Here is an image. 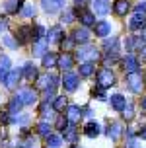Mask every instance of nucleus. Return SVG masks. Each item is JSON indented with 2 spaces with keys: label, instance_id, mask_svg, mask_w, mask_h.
Here are the masks:
<instances>
[{
  "label": "nucleus",
  "instance_id": "nucleus-1",
  "mask_svg": "<svg viewBox=\"0 0 146 148\" xmlns=\"http://www.w3.org/2000/svg\"><path fill=\"white\" fill-rule=\"evenodd\" d=\"M76 59L84 60V62H95L99 59V51L95 47H92V45H84V47H80L76 51Z\"/></svg>",
  "mask_w": 146,
  "mask_h": 148
},
{
  "label": "nucleus",
  "instance_id": "nucleus-2",
  "mask_svg": "<svg viewBox=\"0 0 146 148\" xmlns=\"http://www.w3.org/2000/svg\"><path fill=\"white\" fill-rule=\"evenodd\" d=\"M115 84V74L111 72L109 68H101L97 72V86L99 88H109Z\"/></svg>",
  "mask_w": 146,
  "mask_h": 148
},
{
  "label": "nucleus",
  "instance_id": "nucleus-3",
  "mask_svg": "<svg viewBox=\"0 0 146 148\" xmlns=\"http://www.w3.org/2000/svg\"><path fill=\"white\" fill-rule=\"evenodd\" d=\"M127 86H129L131 92H134V94L142 92V74L140 72H129L127 74Z\"/></svg>",
  "mask_w": 146,
  "mask_h": 148
},
{
  "label": "nucleus",
  "instance_id": "nucleus-4",
  "mask_svg": "<svg viewBox=\"0 0 146 148\" xmlns=\"http://www.w3.org/2000/svg\"><path fill=\"white\" fill-rule=\"evenodd\" d=\"M16 96L22 99L23 105H33V103L37 101V94H35L31 88H22V90H18V94H16Z\"/></svg>",
  "mask_w": 146,
  "mask_h": 148
},
{
  "label": "nucleus",
  "instance_id": "nucleus-5",
  "mask_svg": "<svg viewBox=\"0 0 146 148\" xmlns=\"http://www.w3.org/2000/svg\"><path fill=\"white\" fill-rule=\"evenodd\" d=\"M62 86H64L66 92H74L78 88V74L74 72H66L64 78H62Z\"/></svg>",
  "mask_w": 146,
  "mask_h": 148
},
{
  "label": "nucleus",
  "instance_id": "nucleus-6",
  "mask_svg": "<svg viewBox=\"0 0 146 148\" xmlns=\"http://www.w3.org/2000/svg\"><path fill=\"white\" fill-rule=\"evenodd\" d=\"M41 6H43L45 12L55 14V12H58L60 8L64 6V0H41Z\"/></svg>",
  "mask_w": 146,
  "mask_h": 148
},
{
  "label": "nucleus",
  "instance_id": "nucleus-7",
  "mask_svg": "<svg viewBox=\"0 0 146 148\" xmlns=\"http://www.w3.org/2000/svg\"><path fill=\"white\" fill-rule=\"evenodd\" d=\"M31 37H33V29H31L29 25H23V27H20L18 33H16V41H18L20 45H25Z\"/></svg>",
  "mask_w": 146,
  "mask_h": 148
},
{
  "label": "nucleus",
  "instance_id": "nucleus-8",
  "mask_svg": "<svg viewBox=\"0 0 146 148\" xmlns=\"http://www.w3.org/2000/svg\"><path fill=\"white\" fill-rule=\"evenodd\" d=\"M66 119H68V123L70 125H74V123H78L82 117V109L78 107V105H68V109H66Z\"/></svg>",
  "mask_w": 146,
  "mask_h": 148
},
{
  "label": "nucleus",
  "instance_id": "nucleus-9",
  "mask_svg": "<svg viewBox=\"0 0 146 148\" xmlns=\"http://www.w3.org/2000/svg\"><path fill=\"white\" fill-rule=\"evenodd\" d=\"M146 25V16L144 14H134L129 20V29H144Z\"/></svg>",
  "mask_w": 146,
  "mask_h": 148
},
{
  "label": "nucleus",
  "instance_id": "nucleus-10",
  "mask_svg": "<svg viewBox=\"0 0 146 148\" xmlns=\"http://www.w3.org/2000/svg\"><path fill=\"white\" fill-rule=\"evenodd\" d=\"M20 76H22V72H20L18 68L10 70V74H8L6 80H4V86H6L8 90H14V88H16V84H18V80H20Z\"/></svg>",
  "mask_w": 146,
  "mask_h": 148
},
{
  "label": "nucleus",
  "instance_id": "nucleus-11",
  "mask_svg": "<svg viewBox=\"0 0 146 148\" xmlns=\"http://www.w3.org/2000/svg\"><path fill=\"white\" fill-rule=\"evenodd\" d=\"M123 64H125V68H127L129 72H138V59H136L132 53H129V55L123 59Z\"/></svg>",
  "mask_w": 146,
  "mask_h": 148
},
{
  "label": "nucleus",
  "instance_id": "nucleus-12",
  "mask_svg": "<svg viewBox=\"0 0 146 148\" xmlns=\"http://www.w3.org/2000/svg\"><path fill=\"white\" fill-rule=\"evenodd\" d=\"M47 49H49V41H47V37H45V39H37L35 45H33V55H35V57H45Z\"/></svg>",
  "mask_w": 146,
  "mask_h": 148
},
{
  "label": "nucleus",
  "instance_id": "nucleus-13",
  "mask_svg": "<svg viewBox=\"0 0 146 148\" xmlns=\"http://www.w3.org/2000/svg\"><path fill=\"white\" fill-rule=\"evenodd\" d=\"M109 31H111L109 22H103V20H101V22H97L94 25V33L97 37H107V35H109Z\"/></svg>",
  "mask_w": 146,
  "mask_h": 148
},
{
  "label": "nucleus",
  "instance_id": "nucleus-14",
  "mask_svg": "<svg viewBox=\"0 0 146 148\" xmlns=\"http://www.w3.org/2000/svg\"><path fill=\"white\" fill-rule=\"evenodd\" d=\"M74 64V57L70 53H62L60 57H58V66L62 68V70H70Z\"/></svg>",
  "mask_w": 146,
  "mask_h": 148
},
{
  "label": "nucleus",
  "instance_id": "nucleus-15",
  "mask_svg": "<svg viewBox=\"0 0 146 148\" xmlns=\"http://www.w3.org/2000/svg\"><path fill=\"white\" fill-rule=\"evenodd\" d=\"M94 12L97 16H107V12H109V0H94Z\"/></svg>",
  "mask_w": 146,
  "mask_h": 148
},
{
  "label": "nucleus",
  "instance_id": "nucleus-16",
  "mask_svg": "<svg viewBox=\"0 0 146 148\" xmlns=\"http://www.w3.org/2000/svg\"><path fill=\"white\" fill-rule=\"evenodd\" d=\"M10 70H12V68H10V59H8L6 55H2V57H0V82L6 80V76L10 74Z\"/></svg>",
  "mask_w": 146,
  "mask_h": 148
},
{
  "label": "nucleus",
  "instance_id": "nucleus-17",
  "mask_svg": "<svg viewBox=\"0 0 146 148\" xmlns=\"http://www.w3.org/2000/svg\"><path fill=\"white\" fill-rule=\"evenodd\" d=\"M111 107L115 111H121V113H123L125 107H127V99H125L121 94H115V96H111Z\"/></svg>",
  "mask_w": 146,
  "mask_h": 148
},
{
  "label": "nucleus",
  "instance_id": "nucleus-18",
  "mask_svg": "<svg viewBox=\"0 0 146 148\" xmlns=\"http://www.w3.org/2000/svg\"><path fill=\"white\" fill-rule=\"evenodd\" d=\"M90 31L86 29V27H78V29L74 31V35H72V39L76 41V43H88L90 41Z\"/></svg>",
  "mask_w": 146,
  "mask_h": 148
},
{
  "label": "nucleus",
  "instance_id": "nucleus-19",
  "mask_svg": "<svg viewBox=\"0 0 146 148\" xmlns=\"http://www.w3.org/2000/svg\"><path fill=\"white\" fill-rule=\"evenodd\" d=\"M129 8H131L129 0H117L115 4H113V12H115L117 16H127Z\"/></svg>",
  "mask_w": 146,
  "mask_h": 148
},
{
  "label": "nucleus",
  "instance_id": "nucleus-20",
  "mask_svg": "<svg viewBox=\"0 0 146 148\" xmlns=\"http://www.w3.org/2000/svg\"><path fill=\"white\" fill-rule=\"evenodd\" d=\"M60 39H62V27H60V25L51 27L49 33H47V41H49V43H57V41H60Z\"/></svg>",
  "mask_w": 146,
  "mask_h": 148
},
{
  "label": "nucleus",
  "instance_id": "nucleus-21",
  "mask_svg": "<svg viewBox=\"0 0 146 148\" xmlns=\"http://www.w3.org/2000/svg\"><path fill=\"white\" fill-rule=\"evenodd\" d=\"M22 105H23V103H22V99H20L18 96H14L12 99H10V103H8V113H10L12 117H16V113L22 109Z\"/></svg>",
  "mask_w": 146,
  "mask_h": 148
},
{
  "label": "nucleus",
  "instance_id": "nucleus-22",
  "mask_svg": "<svg viewBox=\"0 0 146 148\" xmlns=\"http://www.w3.org/2000/svg\"><path fill=\"white\" fill-rule=\"evenodd\" d=\"M80 22L86 25V27H90V25H95V16L92 14V12H88V10H80Z\"/></svg>",
  "mask_w": 146,
  "mask_h": 148
},
{
  "label": "nucleus",
  "instance_id": "nucleus-23",
  "mask_svg": "<svg viewBox=\"0 0 146 148\" xmlns=\"http://www.w3.org/2000/svg\"><path fill=\"white\" fill-rule=\"evenodd\" d=\"M99 133H101V129H99V125H97V123H88L86 129H84V134H86L88 138H95Z\"/></svg>",
  "mask_w": 146,
  "mask_h": 148
},
{
  "label": "nucleus",
  "instance_id": "nucleus-24",
  "mask_svg": "<svg viewBox=\"0 0 146 148\" xmlns=\"http://www.w3.org/2000/svg\"><path fill=\"white\" fill-rule=\"evenodd\" d=\"M23 76H25V78H27L29 82L37 80L39 76H37V68H35V64H31V62H27V64L23 66Z\"/></svg>",
  "mask_w": 146,
  "mask_h": 148
},
{
  "label": "nucleus",
  "instance_id": "nucleus-25",
  "mask_svg": "<svg viewBox=\"0 0 146 148\" xmlns=\"http://www.w3.org/2000/svg\"><path fill=\"white\" fill-rule=\"evenodd\" d=\"M43 66L47 68V70L53 68V66H58V57H57V55H53V53L45 55V57H43Z\"/></svg>",
  "mask_w": 146,
  "mask_h": 148
},
{
  "label": "nucleus",
  "instance_id": "nucleus-26",
  "mask_svg": "<svg viewBox=\"0 0 146 148\" xmlns=\"http://www.w3.org/2000/svg\"><path fill=\"white\" fill-rule=\"evenodd\" d=\"M62 134H64V140H68V142H76V127L74 125H68L64 129V131H62Z\"/></svg>",
  "mask_w": 146,
  "mask_h": 148
},
{
  "label": "nucleus",
  "instance_id": "nucleus-27",
  "mask_svg": "<svg viewBox=\"0 0 146 148\" xmlns=\"http://www.w3.org/2000/svg\"><path fill=\"white\" fill-rule=\"evenodd\" d=\"M121 133H123V129H121L119 123H113V125L107 129V134H109V138H113V140H117V138L121 136Z\"/></svg>",
  "mask_w": 146,
  "mask_h": 148
},
{
  "label": "nucleus",
  "instance_id": "nucleus-28",
  "mask_svg": "<svg viewBox=\"0 0 146 148\" xmlns=\"http://www.w3.org/2000/svg\"><path fill=\"white\" fill-rule=\"evenodd\" d=\"M22 2H23V0H8V2H6V12H8V14L18 12V10L22 8Z\"/></svg>",
  "mask_w": 146,
  "mask_h": 148
},
{
  "label": "nucleus",
  "instance_id": "nucleus-29",
  "mask_svg": "<svg viewBox=\"0 0 146 148\" xmlns=\"http://www.w3.org/2000/svg\"><path fill=\"white\" fill-rule=\"evenodd\" d=\"M62 144V138L58 134H49L47 136V148H58Z\"/></svg>",
  "mask_w": 146,
  "mask_h": 148
},
{
  "label": "nucleus",
  "instance_id": "nucleus-30",
  "mask_svg": "<svg viewBox=\"0 0 146 148\" xmlns=\"http://www.w3.org/2000/svg\"><path fill=\"white\" fill-rule=\"evenodd\" d=\"M95 70V66H94V62H82L80 64V76L82 78H86V76H90V74Z\"/></svg>",
  "mask_w": 146,
  "mask_h": 148
},
{
  "label": "nucleus",
  "instance_id": "nucleus-31",
  "mask_svg": "<svg viewBox=\"0 0 146 148\" xmlns=\"http://www.w3.org/2000/svg\"><path fill=\"white\" fill-rule=\"evenodd\" d=\"M20 14H22L23 18H33V16H35V6H33L31 2H27V4H23V8L20 10Z\"/></svg>",
  "mask_w": 146,
  "mask_h": 148
},
{
  "label": "nucleus",
  "instance_id": "nucleus-32",
  "mask_svg": "<svg viewBox=\"0 0 146 148\" xmlns=\"http://www.w3.org/2000/svg\"><path fill=\"white\" fill-rule=\"evenodd\" d=\"M37 133L41 134V136H49V134H51V125H49L47 121H41V123L37 125Z\"/></svg>",
  "mask_w": 146,
  "mask_h": 148
},
{
  "label": "nucleus",
  "instance_id": "nucleus-33",
  "mask_svg": "<svg viewBox=\"0 0 146 148\" xmlns=\"http://www.w3.org/2000/svg\"><path fill=\"white\" fill-rule=\"evenodd\" d=\"M66 105V97L64 96H57L55 97V101H53V107H55V111H62Z\"/></svg>",
  "mask_w": 146,
  "mask_h": 148
},
{
  "label": "nucleus",
  "instance_id": "nucleus-34",
  "mask_svg": "<svg viewBox=\"0 0 146 148\" xmlns=\"http://www.w3.org/2000/svg\"><path fill=\"white\" fill-rule=\"evenodd\" d=\"M105 49H111V51H107V53H117V37L105 39Z\"/></svg>",
  "mask_w": 146,
  "mask_h": 148
},
{
  "label": "nucleus",
  "instance_id": "nucleus-35",
  "mask_svg": "<svg viewBox=\"0 0 146 148\" xmlns=\"http://www.w3.org/2000/svg\"><path fill=\"white\" fill-rule=\"evenodd\" d=\"M53 109H55V107H51L49 101H43V103H41V115H43V119L51 117V113H49V111H53Z\"/></svg>",
  "mask_w": 146,
  "mask_h": 148
},
{
  "label": "nucleus",
  "instance_id": "nucleus-36",
  "mask_svg": "<svg viewBox=\"0 0 146 148\" xmlns=\"http://www.w3.org/2000/svg\"><path fill=\"white\" fill-rule=\"evenodd\" d=\"M33 33H35V39H45V35H47V31H45V27L43 25H35L33 27Z\"/></svg>",
  "mask_w": 146,
  "mask_h": 148
},
{
  "label": "nucleus",
  "instance_id": "nucleus-37",
  "mask_svg": "<svg viewBox=\"0 0 146 148\" xmlns=\"http://www.w3.org/2000/svg\"><path fill=\"white\" fill-rule=\"evenodd\" d=\"M74 43H76V41H74L72 37H68V39H62V43H60V45H62V51L68 53V51H70V49L74 47Z\"/></svg>",
  "mask_w": 146,
  "mask_h": 148
},
{
  "label": "nucleus",
  "instance_id": "nucleus-38",
  "mask_svg": "<svg viewBox=\"0 0 146 148\" xmlns=\"http://www.w3.org/2000/svg\"><path fill=\"white\" fill-rule=\"evenodd\" d=\"M94 97H97V99H107V96H105V88H94Z\"/></svg>",
  "mask_w": 146,
  "mask_h": 148
},
{
  "label": "nucleus",
  "instance_id": "nucleus-39",
  "mask_svg": "<svg viewBox=\"0 0 146 148\" xmlns=\"http://www.w3.org/2000/svg\"><path fill=\"white\" fill-rule=\"evenodd\" d=\"M66 127H68V119L60 115V117H58V121H57V129H58V131H64Z\"/></svg>",
  "mask_w": 146,
  "mask_h": 148
},
{
  "label": "nucleus",
  "instance_id": "nucleus-40",
  "mask_svg": "<svg viewBox=\"0 0 146 148\" xmlns=\"http://www.w3.org/2000/svg\"><path fill=\"white\" fill-rule=\"evenodd\" d=\"M123 117L127 119V121H131V119L134 117V113H132V105H131V103H127V107H125V111H123Z\"/></svg>",
  "mask_w": 146,
  "mask_h": 148
},
{
  "label": "nucleus",
  "instance_id": "nucleus-41",
  "mask_svg": "<svg viewBox=\"0 0 146 148\" xmlns=\"http://www.w3.org/2000/svg\"><path fill=\"white\" fill-rule=\"evenodd\" d=\"M60 20H62L64 23H70V22L74 20V12H72V10H66L64 14H62V18H60Z\"/></svg>",
  "mask_w": 146,
  "mask_h": 148
},
{
  "label": "nucleus",
  "instance_id": "nucleus-42",
  "mask_svg": "<svg viewBox=\"0 0 146 148\" xmlns=\"http://www.w3.org/2000/svg\"><path fill=\"white\" fill-rule=\"evenodd\" d=\"M10 121H12L10 113H0V125H8Z\"/></svg>",
  "mask_w": 146,
  "mask_h": 148
},
{
  "label": "nucleus",
  "instance_id": "nucleus-43",
  "mask_svg": "<svg viewBox=\"0 0 146 148\" xmlns=\"http://www.w3.org/2000/svg\"><path fill=\"white\" fill-rule=\"evenodd\" d=\"M144 12H146V2H140L134 6V14H144Z\"/></svg>",
  "mask_w": 146,
  "mask_h": 148
},
{
  "label": "nucleus",
  "instance_id": "nucleus-44",
  "mask_svg": "<svg viewBox=\"0 0 146 148\" xmlns=\"http://www.w3.org/2000/svg\"><path fill=\"white\" fill-rule=\"evenodd\" d=\"M8 29V18H0V33Z\"/></svg>",
  "mask_w": 146,
  "mask_h": 148
},
{
  "label": "nucleus",
  "instance_id": "nucleus-45",
  "mask_svg": "<svg viewBox=\"0 0 146 148\" xmlns=\"http://www.w3.org/2000/svg\"><path fill=\"white\" fill-rule=\"evenodd\" d=\"M4 43H6L8 47H18V41H14L12 37H4Z\"/></svg>",
  "mask_w": 146,
  "mask_h": 148
},
{
  "label": "nucleus",
  "instance_id": "nucleus-46",
  "mask_svg": "<svg viewBox=\"0 0 146 148\" xmlns=\"http://www.w3.org/2000/svg\"><path fill=\"white\" fill-rule=\"evenodd\" d=\"M86 2H88V0H74V4H76V8H78V10H84Z\"/></svg>",
  "mask_w": 146,
  "mask_h": 148
},
{
  "label": "nucleus",
  "instance_id": "nucleus-47",
  "mask_svg": "<svg viewBox=\"0 0 146 148\" xmlns=\"http://www.w3.org/2000/svg\"><path fill=\"white\" fill-rule=\"evenodd\" d=\"M140 57H142V62H146V47L142 49V53H140Z\"/></svg>",
  "mask_w": 146,
  "mask_h": 148
},
{
  "label": "nucleus",
  "instance_id": "nucleus-48",
  "mask_svg": "<svg viewBox=\"0 0 146 148\" xmlns=\"http://www.w3.org/2000/svg\"><path fill=\"white\" fill-rule=\"evenodd\" d=\"M129 148H138V144H136L134 140H129Z\"/></svg>",
  "mask_w": 146,
  "mask_h": 148
},
{
  "label": "nucleus",
  "instance_id": "nucleus-49",
  "mask_svg": "<svg viewBox=\"0 0 146 148\" xmlns=\"http://www.w3.org/2000/svg\"><path fill=\"white\" fill-rule=\"evenodd\" d=\"M140 136H142V138H146V129L142 131V133H140Z\"/></svg>",
  "mask_w": 146,
  "mask_h": 148
},
{
  "label": "nucleus",
  "instance_id": "nucleus-50",
  "mask_svg": "<svg viewBox=\"0 0 146 148\" xmlns=\"http://www.w3.org/2000/svg\"><path fill=\"white\" fill-rule=\"evenodd\" d=\"M142 107L146 109V97H142Z\"/></svg>",
  "mask_w": 146,
  "mask_h": 148
},
{
  "label": "nucleus",
  "instance_id": "nucleus-51",
  "mask_svg": "<svg viewBox=\"0 0 146 148\" xmlns=\"http://www.w3.org/2000/svg\"><path fill=\"white\" fill-rule=\"evenodd\" d=\"M16 148H22V146H16Z\"/></svg>",
  "mask_w": 146,
  "mask_h": 148
}]
</instances>
